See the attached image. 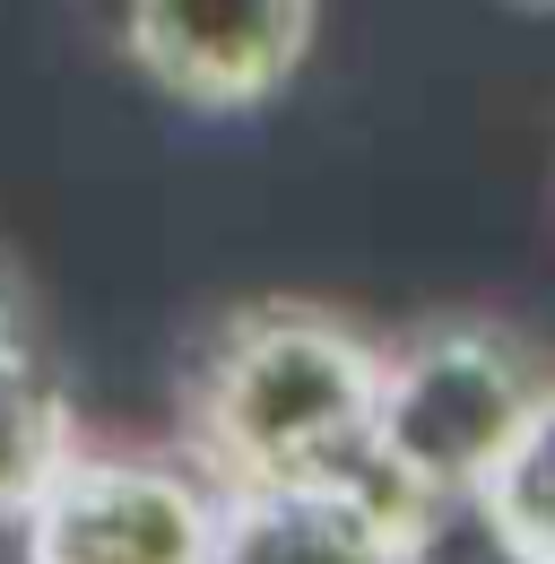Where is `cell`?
Wrapping results in <instances>:
<instances>
[{"instance_id":"9","label":"cell","mask_w":555,"mask_h":564,"mask_svg":"<svg viewBox=\"0 0 555 564\" xmlns=\"http://www.w3.org/2000/svg\"><path fill=\"white\" fill-rule=\"evenodd\" d=\"M35 330V313H26V295H18V279L0 270V339H26Z\"/></svg>"},{"instance_id":"3","label":"cell","mask_w":555,"mask_h":564,"mask_svg":"<svg viewBox=\"0 0 555 564\" xmlns=\"http://www.w3.org/2000/svg\"><path fill=\"white\" fill-rule=\"evenodd\" d=\"M217 503L226 487L183 443L78 434L69 460L18 512V530H26V564H208Z\"/></svg>"},{"instance_id":"8","label":"cell","mask_w":555,"mask_h":564,"mask_svg":"<svg viewBox=\"0 0 555 564\" xmlns=\"http://www.w3.org/2000/svg\"><path fill=\"white\" fill-rule=\"evenodd\" d=\"M409 564H547V556H530L512 530H494L478 503L460 495V503H434V512L416 521Z\"/></svg>"},{"instance_id":"7","label":"cell","mask_w":555,"mask_h":564,"mask_svg":"<svg viewBox=\"0 0 555 564\" xmlns=\"http://www.w3.org/2000/svg\"><path fill=\"white\" fill-rule=\"evenodd\" d=\"M478 503L494 530H512L530 556L555 564V373L538 382V400L521 409V425H512V443L494 452V469L478 478Z\"/></svg>"},{"instance_id":"1","label":"cell","mask_w":555,"mask_h":564,"mask_svg":"<svg viewBox=\"0 0 555 564\" xmlns=\"http://www.w3.org/2000/svg\"><path fill=\"white\" fill-rule=\"evenodd\" d=\"M382 339L313 295L235 304L183 373V452L217 487H382Z\"/></svg>"},{"instance_id":"5","label":"cell","mask_w":555,"mask_h":564,"mask_svg":"<svg viewBox=\"0 0 555 564\" xmlns=\"http://www.w3.org/2000/svg\"><path fill=\"white\" fill-rule=\"evenodd\" d=\"M416 521L391 487H235L208 564H409Z\"/></svg>"},{"instance_id":"2","label":"cell","mask_w":555,"mask_h":564,"mask_svg":"<svg viewBox=\"0 0 555 564\" xmlns=\"http://www.w3.org/2000/svg\"><path fill=\"white\" fill-rule=\"evenodd\" d=\"M547 373H555L547 348L494 313H434L400 339H382V382H373L382 487L416 512L478 495V478L512 443V425L538 400Z\"/></svg>"},{"instance_id":"4","label":"cell","mask_w":555,"mask_h":564,"mask_svg":"<svg viewBox=\"0 0 555 564\" xmlns=\"http://www.w3.org/2000/svg\"><path fill=\"white\" fill-rule=\"evenodd\" d=\"M113 44L183 113H261L295 87L322 35V0H105Z\"/></svg>"},{"instance_id":"6","label":"cell","mask_w":555,"mask_h":564,"mask_svg":"<svg viewBox=\"0 0 555 564\" xmlns=\"http://www.w3.org/2000/svg\"><path fill=\"white\" fill-rule=\"evenodd\" d=\"M78 434H87L78 400H69V382L53 373V356L35 348V330L26 339H0V521H18L35 503V487L69 460Z\"/></svg>"}]
</instances>
